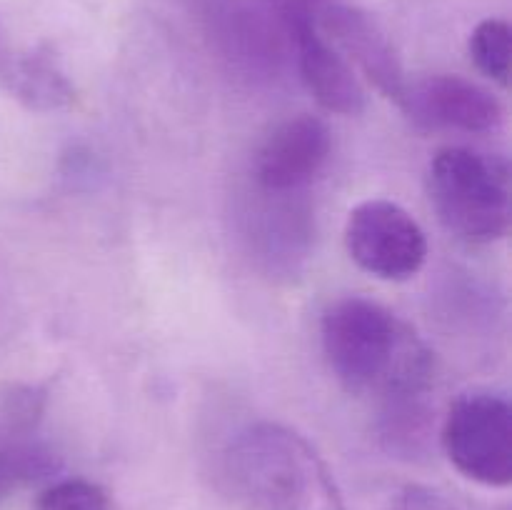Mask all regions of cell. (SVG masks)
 Instances as JSON below:
<instances>
[{"label":"cell","instance_id":"cell-3","mask_svg":"<svg viewBox=\"0 0 512 510\" xmlns=\"http://www.w3.org/2000/svg\"><path fill=\"white\" fill-rule=\"evenodd\" d=\"M428 193L445 228L465 243H493L510 233V168L478 150H438L428 168Z\"/></svg>","mask_w":512,"mask_h":510},{"label":"cell","instance_id":"cell-10","mask_svg":"<svg viewBox=\"0 0 512 510\" xmlns=\"http://www.w3.org/2000/svg\"><path fill=\"white\" fill-rule=\"evenodd\" d=\"M470 58L480 73L508 85L512 60V30L505 20L488 18L475 25L470 35Z\"/></svg>","mask_w":512,"mask_h":510},{"label":"cell","instance_id":"cell-6","mask_svg":"<svg viewBox=\"0 0 512 510\" xmlns=\"http://www.w3.org/2000/svg\"><path fill=\"white\" fill-rule=\"evenodd\" d=\"M400 108L423 130L490 133L503 123V105L490 90L460 75H430L408 85Z\"/></svg>","mask_w":512,"mask_h":510},{"label":"cell","instance_id":"cell-1","mask_svg":"<svg viewBox=\"0 0 512 510\" xmlns=\"http://www.w3.org/2000/svg\"><path fill=\"white\" fill-rule=\"evenodd\" d=\"M323 350L335 378L355 395L378 393L388 403L418 400L433 383V355L423 340L390 310L360 295L328 305Z\"/></svg>","mask_w":512,"mask_h":510},{"label":"cell","instance_id":"cell-8","mask_svg":"<svg viewBox=\"0 0 512 510\" xmlns=\"http://www.w3.org/2000/svg\"><path fill=\"white\" fill-rule=\"evenodd\" d=\"M298 65L305 88L330 113L358 115L365 108V93L353 65L318 33L308 13L293 18Z\"/></svg>","mask_w":512,"mask_h":510},{"label":"cell","instance_id":"cell-2","mask_svg":"<svg viewBox=\"0 0 512 510\" xmlns=\"http://www.w3.org/2000/svg\"><path fill=\"white\" fill-rule=\"evenodd\" d=\"M223 483L235 510H345L308 440L275 423L250 425L230 443Z\"/></svg>","mask_w":512,"mask_h":510},{"label":"cell","instance_id":"cell-12","mask_svg":"<svg viewBox=\"0 0 512 510\" xmlns=\"http://www.w3.org/2000/svg\"><path fill=\"white\" fill-rule=\"evenodd\" d=\"M58 470L53 453L38 445H13L0 450V495Z\"/></svg>","mask_w":512,"mask_h":510},{"label":"cell","instance_id":"cell-9","mask_svg":"<svg viewBox=\"0 0 512 510\" xmlns=\"http://www.w3.org/2000/svg\"><path fill=\"white\" fill-rule=\"evenodd\" d=\"M325 28L333 35V48L348 60L358 65L365 78L385 95V98L400 103L405 88L403 65L395 55L393 45L385 35L370 23L365 15L348 8H335L325 15Z\"/></svg>","mask_w":512,"mask_h":510},{"label":"cell","instance_id":"cell-11","mask_svg":"<svg viewBox=\"0 0 512 510\" xmlns=\"http://www.w3.org/2000/svg\"><path fill=\"white\" fill-rule=\"evenodd\" d=\"M15 93L28 100L33 108H58L70 98V85L48 60H23L13 75Z\"/></svg>","mask_w":512,"mask_h":510},{"label":"cell","instance_id":"cell-13","mask_svg":"<svg viewBox=\"0 0 512 510\" xmlns=\"http://www.w3.org/2000/svg\"><path fill=\"white\" fill-rule=\"evenodd\" d=\"M33 510H110L103 488L83 478L58 480L35 498Z\"/></svg>","mask_w":512,"mask_h":510},{"label":"cell","instance_id":"cell-7","mask_svg":"<svg viewBox=\"0 0 512 510\" xmlns=\"http://www.w3.org/2000/svg\"><path fill=\"white\" fill-rule=\"evenodd\" d=\"M330 130L315 115L283 120L263 140L255 155V180L265 190L285 193L310 183L323 170L330 155Z\"/></svg>","mask_w":512,"mask_h":510},{"label":"cell","instance_id":"cell-14","mask_svg":"<svg viewBox=\"0 0 512 510\" xmlns=\"http://www.w3.org/2000/svg\"><path fill=\"white\" fill-rule=\"evenodd\" d=\"M393 510H460L453 500L428 485H410L395 500Z\"/></svg>","mask_w":512,"mask_h":510},{"label":"cell","instance_id":"cell-5","mask_svg":"<svg viewBox=\"0 0 512 510\" xmlns=\"http://www.w3.org/2000/svg\"><path fill=\"white\" fill-rule=\"evenodd\" d=\"M345 248L360 270L380 280H408L428 258V238L418 220L393 200H365L345 223Z\"/></svg>","mask_w":512,"mask_h":510},{"label":"cell","instance_id":"cell-4","mask_svg":"<svg viewBox=\"0 0 512 510\" xmlns=\"http://www.w3.org/2000/svg\"><path fill=\"white\" fill-rule=\"evenodd\" d=\"M443 450L458 473L488 488L512 483V408L503 395L465 393L443 423Z\"/></svg>","mask_w":512,"mask_h":510}]
</instances>
